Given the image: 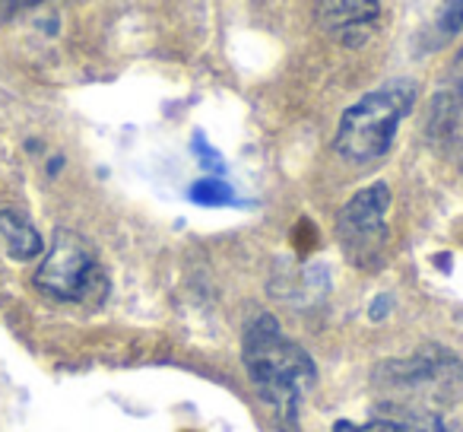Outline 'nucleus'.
I'll return each instance as SVG.
<instances>
[{
	"instance_id": "nucleus-13",
	"label": "nucleus",
	"mask_w": 463,
	"mask_h": 432,
	"mask_svg": "<svg viewBox=\"0 0 463 432\" xmlns=\"http://www.w3.org/2000/svg\"><path fill=\"white\" fill-rule=\"evenodd\" d=\"M450 77H454L457 90L463 92V48H460V54H457V61H454V71H450Z\"/></svg>"
},
{
	"instance_id": "nucleus-11",
	"label": "nucleus",
	"mask_w": 463,
	"mask_h": 432,
	"mask_svg": "<svg viewBox=\"0 0 463 432\" xmlns=\"http://www.w3.org/2000/svg\"><path fill=\"white\" fill-rule=\"evenodd\" d=\"M194 153H197V159H200V166L206 168V172H213V175H222V168H225V162H222V156H219V149H213L210 143H206V137L200 134H194Z\"/></svg>"
},
{
	"instance_id": "nucleus-6",
	"label": "nucleus",
	"mask_w": 463,
	"mask_h": 432,
	"mask_svg": "<svg viewBox=\"0 0 463 432\" xmlns=\"http://www.w3.org/2000/svg\"><path fill=\"white\" fill-rule=\"evenodd\" d=\"M324 26L346 48H362L378 33L381 4L378 0H317Z\"/></svg>"
},
{
	"instance_id": "nucleus-7",
	"label": "nucleus",
	"mask_w": 463,
	"mask_h": 432,
	"mask_svg": "<svg viewBox=\"0 0 463 432\" xmlns=\"http://www.w3.org/2000/svg\"><path fill=\"white\" fill-rule=\"evenodd\" d=\"M334 432H460L454 423L441 417V413H416L406 419H365V423H353V419H340Z\"/></svg>"
},
{
	"instance_id": "nucleus-4",
	"label": "nucleus",
	"mask_w": 463,
	"mask_h": 432,
	"mask_svg": "<svg viewBox=\"0 0 463 432\" xmlns=\"http://www.w3.org/2000/svg\"><path fill=\"white\" fill-rule=\"evenodd\" d=\"M387 210H391V187L384 181H372L343 204L336 216V242L349 264L365 271L381 264L387 245Z\"/></svg>"
},
{
	"instance_id": "nucleus-1",
	"label": "nucleus",
	"mask_w": 463,
	"mask_h": 432,
	"mask_svg": "<svg viewBox=\"0 0 463 432\" xmlns=\"http://www.w3.org/2000/svg\"><path fill=\"white\" fill-rule=\"evenodd\" d=\"M241 362L260 404L283 432H298V404L317 381V366L273 315H258L241 337Z\"/></svg>"
},
{
	"instance_id": "nucleus-3",
	"label": "nucleus",
	"mask_w": 463,
	"mask_h": 432,
	"mask_svg": "<svg viewBox=\"0 0 463 432\" xmlns=\"http://www.w3.org/2000/svg\"><path fill=\"white\" fill-rule=\"evenodd\" d=\"M35 286L58 302H90L102 299L105 274L92 248L77 233L58 229L52 248L35 271Z\"/></svg>"
},
{
	"instance_id": "nucleus-14",
	"label": "nucleus",
	"mask_w": 463,
	"mask_h": 432,
	"mask_svg": "<svg viewBox=\"0 0 463 432\" xmlns=\"http://www.w3.org/2000/svg\"><path fill=\"white\" fill-rule=\"evenodd\" d=\"M10 4H23L26 7V4H39V0H10Z\"/></svg>"
},
{
	"instance_id": "nucleus-12",
	"label": "nucleus",
	"mask_w": 463,
	"mask_h": 432,
	"mask_svg": "<svg viewBox=\"0 0 463 432\" xmlns=\"http://www.w3.org/2000/svg\"><path fill=\"white\" fill-rule=\"evenodd\" d=\"M387 305H391V296H378V299H374L372 312H368V315H372V322H381V318L387 315Z\"/></svg>"
},
{
	"instance_id": "nucleus-8",
	"label": "nucleus",
	"mask_w": 463,
	"mask_h": 432,
	"mask_svg": "<svg viewBox=\"0 0 463 432\" xmlns=\"http://www.w3.org/2000/svg\"><path fill=\"white\" fill-rule=\"evenodd\" d=\"M0 239L7 245V254L14 261H33L45 252L39 229L16 210H0Z\"/></svg>"
},
{
	"instance_id": "nucleus-9",
	"label": "nucleus",
	"mask_w": 463,
	"mask_h": 432,
	"mask_svg": "<svg viewBox=\"0 0 463 432\" xmlns=\"http://www.w3.org/2000/svg\"><path fill=\"white\" fill-rule=\"evenodd\" d=\"M187 197L197 206H232L235 204V191H232L229 181H222L219 175H206V178L194 181Z\"/></svg>"
},
{
	"instance_id": "nucleus-2",
	"label": "nucleus",
	"mask_w": 463,
	"mask_h": 432,
	"mask_svg": "<svg viewBox=\"0 0 463 432\" xmlns=\"http://www.w3.org/2000/svg\"><path fill=\"white\" fill-rule=\"evenodd\" d=\"M412 102H416V86L410 80H393L381 90L365 92L340 115L334 149L355 166L381 159L393 147L400 121L410 115Z\"/></svg>"
},
{
	"instance_id": "nucleus-10",
	"label": "nucleus",
	"mask_w": 463,
	"mask_h": 432,
	"mask_svg": "<svg viewBox=\"0 0 463 432\" xmlns=\"http://www.w3.org/2000/svg\"><path fill=\"white\" fill-rule=\"evenodd\" d=\"M460 29H463V0H444L441 10H438V20H435L438 39L441 42L454 39Z\"/></svg>"
},
{
	"instance_id": "nucleus-5",
	"label": "nucleus",
	"mask_w": 463,
	"mask_h": 432,
	"mask_svg": "<svg viewBox=\"0 0 463 432\" xmlns=\"http://www.w3.org/2000/svg\"><path fill=\"white\" fill-rule=\"evenodd\" d=\"M463 366L457 356H450L448 350L425 347L419 353L406 356V360H393L374 372L378 385H387V391L403 394L406 400L422 398V394H438L448 385H460Z\"/></svg>"
}]
</instances>
